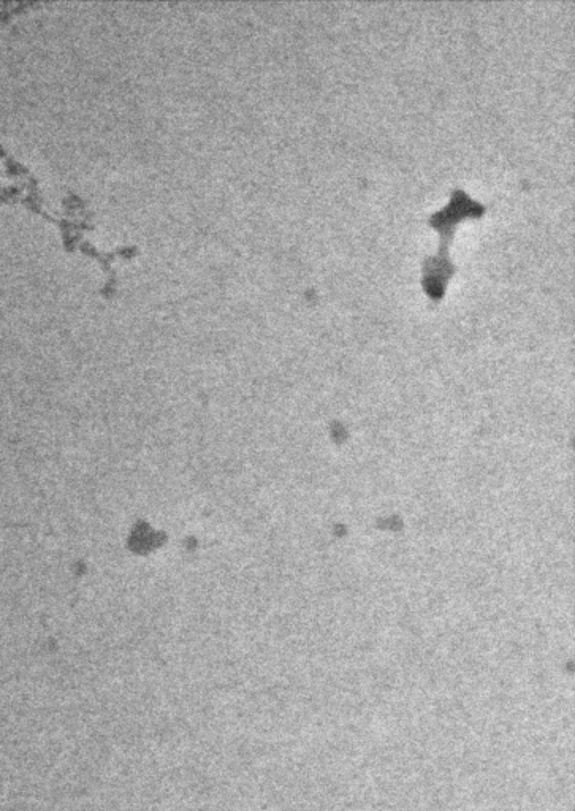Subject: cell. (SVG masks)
<instances>
[{
	"instance_id": "6da1fadb",
	"label": "cell",
	"mask_w": 575,
	"mask_h": 811,
	"mask_svg": "<svg viewBox=\"0 0 575 811\" xmlns=\"http://www.w3.org/2000/svg\"><path fill=\"white\" fill-rule=\"evenodd\" d=\"M484 213L485 205L473 200L463 189H455L449 205L431 214V227H435L438 232H441V246H439L436 256L442 257V259L449 257L447 251H449V244L458 222L466 218H479Z\"/></svg>"
},
{
	"instance_id": "7a4b0ae2",
	"label": "cell",
	"mask_w": 575,
	"mask_h": 811,
	"mask_svg": "<svg viewBox=\"0 0 575 811\" xmlns=\"http://www.w3.org/2000/svg\"><path fill=\"white\" fill-rule=\"evenodd\" d=\"M454 273V263L450 262L449 259H441V257L438 256L428 257V259L423 262L422 279V284L425 290H427V294L430 295L433 300H439V298L444 295L447 281H449L450 276L454 275Z\"/></svg>"
}]
</instances>
